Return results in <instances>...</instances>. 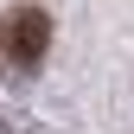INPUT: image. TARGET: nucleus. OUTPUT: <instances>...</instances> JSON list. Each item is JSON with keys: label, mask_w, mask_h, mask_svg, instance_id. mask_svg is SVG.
Wrapping results in <instances>:
<instances>
[{"label": "nucleus", "mask_w": 134, "mask_h": 134, "mask_svg": "<svg viewBox=\"0 0 134 134\" xmlns=\"http://www.w3.org/2000/svg\"><path fill=\"white\" fill-rule=\"evenodd\" d=\"M45 51H51V13L45 7H13L0 19V64L13 77H26V70L45 64Z\"/></svg>", "instance_id": "obj_1"}]
</instances>
